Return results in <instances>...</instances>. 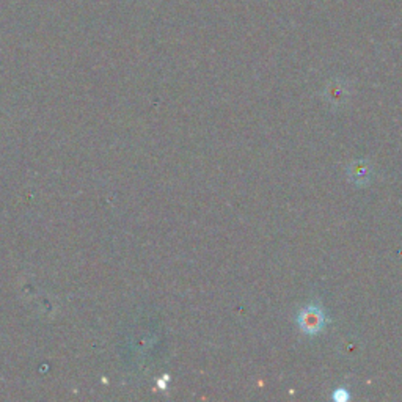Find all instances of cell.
<instances>
[{
    "instance_id": "1",
    "label": "cell",
    "mask_w": 402,
    "mask_h": 402,
    "mask_svg": "<svg viewBox=\"0 0 402 402\" xmlns=\"http://www.w3.org/2000/svg\"><path fill=\"white\" fill-rule=\"evenodd\" d=\"M325 314L318 305H308L299 314L300 329L308 335H316L324 329Z\"/></svg>"
},
{
    "instance_id": "2",
    "label": "cell",
    "mask_w": 402,
    "mask_h": 402,
    "mask_svg": "<svg viewBox=\"0 0 402 402\" xmlns=\"http://www.w3.org/2000/svg\"><path fill=\"white\" fill-rule=\"evenodd\" d=\"M335 399H340V401H346L349 399V393L346 392L345 388H338L335 392Z\"/></svg>"
}]
</instances>
